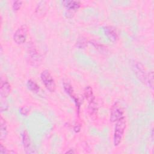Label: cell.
I'll return each instance as SVG.
<instances>
[{
  "label": "cell",
  "mask_w": 154,
  "mask_h": 154,
  "mask_svg": "<svg viewBox=\"0 0 154 154\" xmlns=\"http://www.w3.org/2000/svg\"><path fill=\"white\" fill-rule=\"evenodd\" d=\"M28 35V27L26 25L19 26L14 32L13 38L17 45H22L25 43Z\"/></svg>",
  "instance_id": "8992f818"
},
{
  "label": "cell",
  "mask_w": 154,
  "mask_h": 154,
  "mask_svg": "<svg viewBox=\"0 0 154 154\" xmlns=\"http://www.w3.org/2000/svg\"><path fill=\"white\" fill-rule=\"evenodd\" d=\"M22 4H23V2L22 1H14L12 4V8H13V11H19L22 5Z\"/></svg>",
  "instance_id": "e0dca14e"
},
{
  "label": "cell",
  "mask_w": 154,
  "mask_h": 154,
  "mask_svg": "<svg viewBox=\"0 0 154 154\" xmlns=\"http://www.w3.org/2000/svg\"><path fill=\"white\" fill-rule=\"evenodd\" d=\"M0 125H1V140H3L5 139L8 134V129L7 124L5 120L1 116L0 119Z\"/></svg>",
  "instance_id": "7c38bea8"
},
{
  "label": "cell",
  "mask_w": 154,
  "mask_h": 154,
  "mask_svg": "<svg viewBox=\"0 0 154 154\" xmlns=\"http://www.w3.org/2000/svg\"><path fill=\"white\" fill-rule=\"evenodd\" d=\"M22 141L24 150L26 153H31L34 152L32 149L30 137L26 130H24L22 133Z\"/></svg>",
  "instance_id": "ba28073f"
},
{
  "label": "cell",
  "mask_w": 154,
  "mask_h": 154,
  "mask_svg": "<svg viewBox=\"0 0 154 154\" xmlns=\"http://www.w3.org/2000/svg\"><path fill=\"white\" fill-rule=\"evenodd\" d=\"M63 87H64V89L66 93L68 95H69L72 98H73L74 99V100L75 101V102L76 103V105L78 106H79L78 99H76V97L75 96L74 91H73V87H72L71 84L69 82H68L67 81H64L63 82Z\"/></svg>",
  "instance_id": "8fae6325"
},
{
  "label": "cell",
  "mask_w": 154,
  "mask_h": 154,
  "mask_svg": "<svg viewBox=\"0 0 154 154\" xmlns=\"http://www.w3.org/2000/svg\"><path fill=\"white\" fill-rule=\"evenodd\" d=\"M103 29L105 35L110 41L115 42L118 40L119 35L115 28L112 26H106L103 27Z\"/></svg>",
  "instance_id": "9c48e42d"
},
{
  "label": "cell",
  "mask_w": 154,
  "mask_h": 154,
  "mask_svg": "<svg viewBox=\"0 0 154 154\" xmlns=\"http://www.w3.org/2000/svg\"><path fill=\"white\" fill-rule=\"evenodd\" d=\"M11 86L10 83L5 77H1L0 82V96L2 98L7 97L10 93Z\"/></svg>",
  "instance_id": "52a82bcc"
},
{
  "label": "cell",
  "mask_w": 154,
  "mask_h": 154,
  "mask_svg": "<svg viewBox=\"0 0 154 154\" xmlns=\"http://www.w3.org/2000/svg\"><path fill=\"white\" fill-rule=\"evenodd\" d=\"M10 153V151L8 150L7 148L3 145V144L1 143L0 144V153L1 154H4V153Z\"/></svg>",
  "instance_id": "d6986e66"
},
{
  "label": "cell",
  "mask_w": 154,
  "mask_h": 154,
  "mask_svg": "<svg viewBox=\"0 0 154 154\" xmlns=\"http://www.w3.org/2000/svg\"><path fill=\"white\" fill-rule=\"evenodd\" d=\"M132 69L137 78L147 87H153V72H147L144 66L140 62L133 61L131 63Z\"/></svg>",
  "instance_id": "6da1fadb"
},
{
  "label": "cell",
  "mask_w": 154,
  "mask_h": 154,
  "mask_svg": "<svg viewBox=\"0 0 154 154\" xmlns=\"http://www.w3.org/2000/svg\"><path fill=\"white\" fill-rule=\"evenodd\" d=\"M97 108L95 102L88 103V112L91 116H96L97 114Z\"/></svg>",
  "instance_id": "9a60e30c"
},
{
  "label": "cell",
  "mask_w": 154,
  "mask_h": 154,
  "mask_svg": "<svg viewBox=\"0 0 154 154\" xmlns=\"http://www.w3.org/2000/svg\"><path fill=\"white\" fill-rule=\"evenodd\" d=\"M84 95L86 100L88 103H91L94 102V96L93 94V89L90 86H87L85 88L84 91Z\"/></svg>",
  "instance_id": "4fadbf2b"
},
{
  "label": "cell",
  "mask_w": 154,
  "mask_h": 154,
  "mask_svg": "<svg viewBox=\"0 0 154 154\" xmlns=\"http://www.w3.org/2000/svg\"><path fill=\"white\" fill-rule=\"evenodd\" d=\"M62 4L66 8V9L69 12H71V13L76 11L81 7V2L78 1H73V0L63 1L62 2Z\"/></svg>",
  "instance_id": "30bf717a"
},
{
  "label": "cell",
  "mask_w": 154,
  "mask_h": 154,
  "mask_svg": "<svg viewBox=\"0 0 154 154\" xmlns=\"http://www.w3.org/2000/svg\"><path fill=\"white\" fill-rule=\"evenodd\" d=\"M76 46L79 49H84L87 46V38L84 37H79L76 41Z\"/></svg>",
  "instance_id": "2e32d148"
},
{
  "label": "cell",
  "mask_w": 154,
  "mask_h": 154,
  "mask_svg": "<svg viewBox=\"0 0 154 154\" xmlns=\"http://www.w3.org/2000/svg\"><path fill=\"white\" fill-rule=\"evenodd\" d=\"M41 80L45 87L50 92H54L56 90L55 80L48 70H44L40 74Z\"/></svg>",
  "instance_id": "277c9868"
},
{
  "label": "cell",
  "mask_w": 154,
  "mask_h": 154,
  "mask_svg": "<svg viewBox=\"0 0 154 154\" xmlns=\"http://www.w3.org/2000/svg\"><path fill=\"white\" fill-rule=\"evenodd\" d=\"M125 117V111L123 106L119 102H115L110 111L109 120L111 123H115Z\"/></svg>",
  "instance_id": "5b68a950"
},
{
  "label": "cell",
  "mask_w": 154,
  "mask_h": 154,
  "mask_svg": "<svg viewBox=\"0 0 154 154\" xmlns=\"http://www.w3.org/2000/svg\"><path fill=\"white\" fill-rule=\"evenodd\" d=\"M20 114L23 116H26L29 113V109L26 106H22L19 109Z\"/></svg>",
  "instance_id": "ac0fdd59"
},
{
  "label": "cell",
  "mask_w": 154,
  "mask_h": 154,
  "mask_svg": "<svg viewBox=\"0 0 154 154\" xmlns=\"http://www.w3.org/2000/svg\"><path fill=\"white\" fill-rule=\"evenodd\" d=\"M66 153H75V152L73 151V150H71V151H67Z\"/></svg>",
  "instance_id": "44dd1931"
},
{
  "label": "cell",
  "mask_w": 154,
  "mask_h": 154,
  "mask_svg": "<svg viewBox=\"0 0 154 154\" xmlns=\"http://www.w3.org/2000/svg\"><path fill=\"white\" fill-rule=\"evenodd\" d=\"M151 135H152V140H153V129H152V131H151Z\"/></svg>",
  "instance_id": "ffe728a7"
},
{
  "label": "cell",
  "mask_w": 154,
  "mask_h": 154,
  "mask_svg": "<svg viewBox=\"0 0 154 154\" xmlns=\"http://www.w3.org/2000/svg\"><path fill=\"white\" fill-rule=\"evenodd\" d=\"M27 87L29 90H30L31 91L34 93H38L40 90V88L39 85L33 80L29 79L27 81Z\"/></svg>",
  "instance_id": "5bb4252c"
},
{
  "label": "cell",
  "mask_w": 154,
  "mask_h": 154,
  "mask_svg": "<svg viewBox=\"0 0 154 154\" xmlns=\"http://www.w3.org/2000/svg\"><path fill=\"white\" fill-rule=\"evenodd\" d=\"M116 123L113 134V143L115 146H117L121 143L123 138L126 128V120L124 117Z\"/></svg>",
  "instance_id": "7a4b0ae2"
},
{
  "label": "cell",
  "mask_w": 154,
  "mask_h": 154,
  "mask_svg": "<svg viewBox=\"0 0 154 154\" xmlns=\"http://www.w3.org/2000/svg\"><path fill=\"white\" fill-rule=\"evenodd\" d=\"M26 58L28 63L32 66H37L41 63V57L34 44L30 42L28 43L26 50Z\"/></svg>",
  "instance_id": "3957f363"
}]
</instances>
